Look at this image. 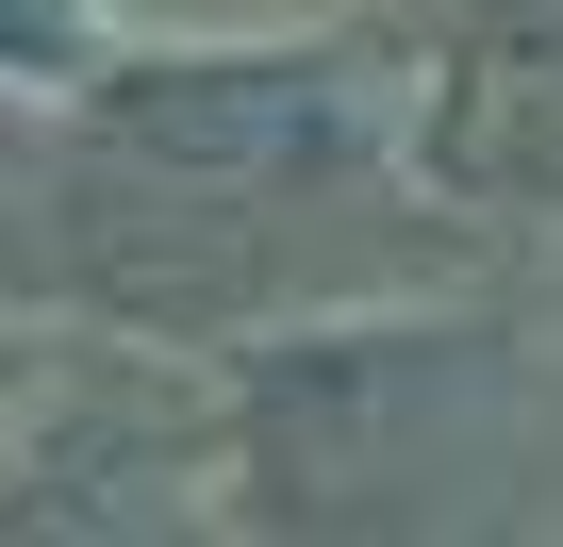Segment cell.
Wrapping results in <instances>:
<instances>
[{
	"label": "cell",
	"mask_w": 563,
	"mask_h": 547,
	"mask_svg": "<svg viewBox=\"0 0 563 547\" xmlns=\"http://www.w3.org/2000/svg\"><path fill=\"white\" fill-rule=\"evenodd\" d=\"M431 150L497 199H563V0H464V67Z\"/></svg>",
	"instance_id": "3957f363"
},
{
	"label": "cell",
	"mask_w": 563,
	"mask_h": 547,
	"mask_svg": "<svg viewBox=\"0 0 563 547\" xmlns=\"http://www.w3.org/2000/svg\"><path fill=\"white\" fill-rule=\"evenodd\" d=\"M67 67H100L84 0H0V84H67Z\"/></svg>",
	"instance_id": "277c9868"
},
{
	"label": "cell",
	"mask_w": 563,
	"mask_h": 547,
	"mask_svg": "<svg viewBox=\"0 0 563 547\" xmlns=\"http://www.w3.org/2000/svg\"><path fill=\"white\" fill-rule=\"evenodd\" d=\"M481 332H299L249 365V481L265 514H415L448 464H481Z\"/></svg>",
	"instance_id": "7a4b0ae2"
},
{
	"label": "cell",
	"mask_w": 563,
	"mask_h": 547,
	"mask_svg": "<svg viewBox=\"0 0 563 547\" xmlns=\"http://www.w3.org/2000/svg\"><path fill=\"white\" fill-rule=\"evenodd\" d=\"M84 150L316 216V199H365V166L398 150V67H382V51H199V67H100V84H84Z\"/></svg>",
	"instance_id": "6da1fadb"
}]
</instances>
